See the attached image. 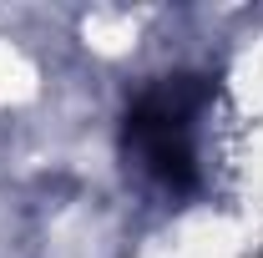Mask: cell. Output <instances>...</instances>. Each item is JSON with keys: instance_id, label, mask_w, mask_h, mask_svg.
<instances>
[{"instance_id": "cell-1", "label": "cell", "mask_w": 263, "mask_h": 258, "mask_svg": "<svg viewBox=\"0 0 263 258\" xmlns=\"http://www.w3.org/2000/svg\"><path fill=\"white\" fill-rule=\"evenodd\" d=\"M213 101H218L213 76H197V71H172V76H157L152 86H142L122 122L127 167H137V177L152 182L157 193L172 197L197 193L202 122H208Z\"/></svg>"}]
</instances>
